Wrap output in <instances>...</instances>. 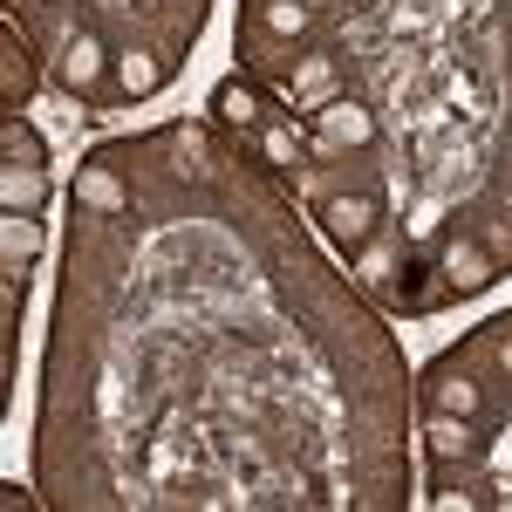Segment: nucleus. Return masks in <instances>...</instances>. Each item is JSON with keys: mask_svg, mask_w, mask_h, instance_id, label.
<instances>
[{"mask_svg": "<svg viewBox=\"0 0 512 512\" xmlns=\"http://www.w3.org/2000/svg\"><path fill=\"white\" fill-rule=\"evenodd\" d=\"M110 69H117V62H110V48H103L96 35H69L62 41V82H69V89H96Z\"/></svg>", "mask_w": 512, "mask_h": 512, "instance_id": "obj_3", "label": "nucleus"}, {"mask_svg": "<svg viewBox=\"0 0 512 512\" xmlns=\"http://www.w3.org/2000/svg\"><path fill=\"white\" fill-rule=\"evenodd\" d=\"M0 151H7L14 164H48V144H41V130L28 117H7V123H0Z\"/></svg>", "mask_w": 512, "mask_h": 512, "instance_id": "obj_12", "label": "nucleus"}, {"mask_svg": "<svg viewBox=\"0 0 512 512\" xmlns=\"http://www.w3.org/2000/svg\"><path fill=\"white\" fill-rule=\"evenodd\" d=\"M328 82H335V69H328V55H308L294 76H287V96H301V103H315V96H328Z\"/></svg>", "mask_w": 512, "mask_h": 512, "instance_id": "obj_14", "label": "nucleus"}, {"mask_svg": "<svg viewBox=\"0 0 512 512\" xmlns=\"http://www.w3.org/2000/svg\"><path fill=\"white\" fill-rule=\"evenodd\" d=\"M499 369L512 376V335H499Z\"/></svg>", "mask_w": 512, "mask_h": 512, "instance_id": "obj_16", "label": "nucleus"}, {"mask_svg": "<svg viewBox=\"0 0 512 512\" xmlns=\"http://www.w3.org/2000/svg\"><path fill=\"white\" fill-rule=\"evenodd\" d=\"M0 205L7 212H41L48 205V171L41 164H7L0 171Z\"/></svg>", "mask_w": 512, "mask_h": 512, "instance_id": "obj_5", "label": "nucleus"}, {"mask_svg": "<svg viewBox=\"0 0 512 512\" xmlns=\"http://www.w3.org/2000/svg\"><path fill=\"white\" fill-rule=\"evenodd\" d=\"M431 451H437V458H472V451H478L472 417H451V410H437V417H431Z\"/></svg>", "mask_w": 512, "mask_h": 512, "instance_id": "obj_9", "label": "nucleus"}, {"mask_svg": "<svg viewBox=\"0 0 512 512\" xmlns=\"http://www.w3.org/2000/svg\"><path fill=\"white\" fill-rule=\"evenodd\" d=\"M0 246H7V267L21 274V260H35V253H41L35 212H7V219H0Z\"/></svg>", "mask_w": 512, "mask_h": 512, "instance_id": "obj_10", "label": "nucleus"}, {"mask_svg": "<svg viewBox=\"0 0 512 512\" xmlns=\"http://www.w3.org/2000/svg\"><path fill=\"white\" fill-rule=\"evenodd\" d=\"M431 410H451V417H478V383L458 369V362H444L431 369Z\"/></svg>", "mask_w": 512, "mask_h": 512, "instance_id": "obj_6", "label": "nucleus"}, {"mask_svg": "<svg viewBox=\"0 0 512 512\" xmlns=\"http://www.w3.org/2000/svg\"><path fill=\"white\" fill-rule=\"evenodd\" d=\"M76 198H82V205H96V212H123V205H130V192H123V185L110 178V171H103V164L76 171Z\"/></svg>", "mask_w": 512, "mask_h": 512, "instance_id": "obj_11", "label": "nucleus"}, {"mask_svg": "<svg viewBox=\"0 0 512 512\" xmlns=\"http://www.w3.org/2000/svg\"><path fill=\"white\" fill-rule=\"evenodd\" d=\"M315 117H321V137H328V144H369V137H376V117H369L362 103H349V96L321 103Z\"/></svg>", "mask_w": 512, "mask_h": 512, "instance_id": "obj_4", "label": "nucleus"}, {"mask_svg": "<svg viewBox=\"0 0 512 512\" xmlns=\"http://www.w3.org/2000/svg\"><path fill=\"white\" fill-rule=\"evenodd\" d=\"M253 14H260V28H267V35H280V41L308 35V7H301V0H260Z\"/></svg>", "mask_w": 512, "mask_h": 512, "instance_id": "obj_13", "label": "nucleus"}, {"mask_svg": "<svg viewBox=\"0 0 512 512\" xmlns=\"http://www.w3.org/2000/svg\"><path fill=\"white\" fill-rule=\"evenodd\" d=\"M260 151H267V164H294V137H287V130H267Z\"/></svg>", "mask_w": 512, "mask_h": 512, "instance_id": "obj_15", "label": "nucleus"}, {"mask_svg": "<svg viewBox=\"0 0 512 512\" xmlns=\"http://www.w3.org/2000/svg\"><path fill=\"white\" fill-rule=\"evenodd\" d=\"M437 274H444V287H451V294H478V287L499 274V267H492V253H485L472 233H451L444 246H437Z\"/></svg>", "mask_w": 512, "mask_h": 512, "instance_id": "obj_1", "label": "nucleus"}, {"mask_svg": "<svg viewBox=\"0 0 512 512\" xmlns=\"http://www.w3.org/2000/svg\"><path fill=\"white\" fill-rule=\"evenodd\" d=\"M110 76H117L123 96H151V89L164 82V62H158V55H144V48H130V55H117V69H110Z\"/></svg>", "mask_w": 512, "mask_h": 512, "instance_id": "obj_8", "label": "nucleus"}, {"mask_svg": "<svg viewBox=\"0 0 512 512\" xmlns=\"http://www.w3.org/2000/svg\"><path fill=\"white\" fill-rule=\"evenodd\" d=\"M321 219H328L335 246H369L376 219H383V205H376L369 192H355V198H328V205H321Z\"/></svg>", "mask_w": 512, "mask_h": 512, "instance_id": "obj_2", "label": "nucleus"}, {"mask_svg": "<svg viewBox=\"0 0 512 512\" xmlns=\"http://www.w3.org/2000/svg\"><path fill=\"white\" fill-rule=\"evenodd\" d=\"M212 110H219V123H239V130H253L260 123V89L253 82H219V96H212Z\"/></svg>", "mask_w": 512, "mask_h": 512, "instance_id": "obj_7", "label": "nucleus"}]
</instances>
